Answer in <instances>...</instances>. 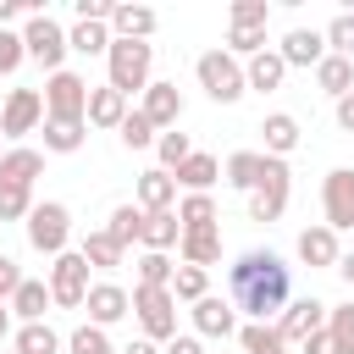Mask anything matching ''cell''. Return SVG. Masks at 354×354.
I'll return each mask as SVG.
<instances>
[{
	"label": "cell",
	"mask_w": 354,
	"mask_h": 354,
	"mask_svg": "<svg viewBox=\"0 0 354 354\" xmlns=\"http://www.w3.org/2000/svg\"><path fill=\"white\" fill-rule=\"evenodd\" d=\"M227 299L249 315V321H277L293 299V266L277 254V249H243L232 266H227Z\"/></svg>",
	"instance_id": "cell-1"
},
{
	"label": "cell",
	"mask_w": 354,
	"mask_h": 354,
	"mask_svg": "<svg viewBox=\"0 0 354 354\" xmlns=\"http://www.w3.org/2000/svg\"><path fill=\"white\" fill-rule=\"evenodd\" d=\"M149 66H155V44L149 39H116L111 55H105V72H111L116 94H144L149 88Z\"/></svg>",
	"instance_id": "cell-2"
},
{
	"label": "cell",
	"mask_w": 354,
	"mask_h": 354,
	"mask_svg": "<svg viewBox=\"0 0 354 354\" xmlns=\"http://www.w3.org/2000/svg\"><path fill=\"white\" fill-rule=\"evenodd\" d=\"M194 77H199V88H205L216 105H238V100L249 94L243 61H238V55H227V50H205V55L194 61Z\"/></svg>",
	"instance_id": "cell-3"
},
{
	"label": "cell",
	"mask_w": 354,
	"mask_h": 354,
	"mask_svg": "<svg viewBox=\"0 0 354 354\" xmlns=\"http://www.w3.org/2000/svg\"><path fill=\"white\" fill-rule=\"evenodd\" d=\"M22 44H28V61H39L44 72H66V55H72V44H66V28H61L50 11L22 22Z\"/></svg>",
	"instance_id": "cell-4"
},
{
	"label": "cell",
	"mask_w": 354,
	"mask_h": 354,
	"mask_svg": "<svg viewBox=\"0 0 354 354\" xmlns=\"http://www.w3.org/2000/svg\"><path fill=\"white\" fill-rule=\"evenodd\" d=\"M28 227V243L39 249V254H66V243H72V210L61 205V199H44V205H33V216L22 221Z\"/></svg>",
	"instance_id": "cell-5"
},
{
	"label": "cell",
	"mask_w": 354,
	"mask_h": 354,
	"mask_svg": "<svg viewBox=\"0 0 354 354\" xmlns=\"http://www.w3.org/2000/svg\"><path fill=\"white\" fill-rule=\"evenodd\" d=\"M133 315H138L149 343H171L177 337V293L171 288H133Z\"/></svg>",
	"instance_id": "cell-6"
},
{
	"label": "cell",
	"mask_w": 354,
	"mask_h": 354,
	"mask_svg": "<svg viewBox=\"0 0 354 354\" xmlns=\"http://www.w3.org/2000/svg\"><path fill=\"white\" fill-rule=\"evenodd\" d=\"M288 194H293V171H288V160L266 155L260 188L249 194V221H282V210H288Z\"/></svg>",
	"instance_id": "cell-7"
},
{
	"label": "cell",
	"mask_w": 354,
	"mask_h": 354,
	"mask_svg": "<svg viewBox=\"0 0 354 354\" xmlns=\"http://www.w3.org/2000/svg\"><path fill=\"white\" fill-rule=\"evenodd\" d=\"M88 77L83 72H50L44 77V116H72V122H88Z\"/></svg>",
	"instance_id": "cell-8"
},
{
	"label": "cell",
	"mask_w": 354,
	"mask_h": 354,
	"mask_svg": "<svg viewBox=\"0 0 354 354\" xmlns=\"http://www.w3.org/2000/svg\"><path fill=\"white\" fill-rule=\"evenodd\" d=\"M88 260L77 254V249H66V254H55L50 260V299L61 304V310H83V299H88Z\"/></svg>",
	"instance_id": "cell-9"
},
{
	"label": "cell",
	"mask_w": 354,
	"mask_h": 354,
	"mask_svg": "<svg viewBox=\"0 0 354 354\" xmlns=\"http://www.w3.org/2000/svg\"><path fill=\"white\" fill-rule=\"evenodd\" d=\"M321 205H326V227L348 232L354 227V166H332L321 183Z\"/></svg>",
	"instance_id": "cell-10"
},
{
	"label": "cell",
	"mask_w": 354,
	"mask_h": 354,
	"mask_svg": "<svg viewBox=\"0 0 354 354\" xmlns=\"http://www.w3.org/2000/svg\"><path fill=\"white\" fill-rule=\"evenodd\" d=\"M33 127H44V94L39 88H11L6 94V111H0V133L6 138H22Z\"/></svg>",
	"instance_id": "cell-11"
},
{
	"label": "cell",
	"mask_w": 354,
	"mask_h": 354,
	"mask_svg": "<svg viewBox=\"0 0 354 354\" xmlns=\"http://www.w3.org/2000/svg\"><path fill=\"white\" fill-rule=\"evenodd\" d=\"M188 315H194V337H221V343H227V337H238V304H232V299L205 293Z\"/></svg>",
	"instance_id": "cell-12"
},
{
	"label": "cell",
	"mask_w": 354,
	"mask_h": 354,
	"mask_svg": "<svg viewBox=\"0 0 354 354\" xmlns=\"http://www.w3.org/2000/svg\"><path fill=\"white\" fill-rule=\"evenodd\" d=\"M326 310L332 304H321V299H288V310L277 315V332L288 337V348L304 343L310 332H326Z\"/></svg>",
	"instance_id": "cell-13"
},
{
	"label": "cell",
	"mask_w": 354,
	"mask_h": 354,
	"mask_svg": "<svg viewBox=\"0 0 354 354\" xmlns=\"http://www.w3.org/2000/svg\"><path fill=\"white\" fill-rule=\"evenodd\" d=\"M293 249H299V260H304L310 271H326V266L337 271V260H343V249H337V232H332L326 221H315V227H304Z\"/></svg>",
	"instance_id": "cell-14"
},
{
	"label": "cell",
	"mask_w": 354,
	"mask_h": 354,
	"mask_svg": "<svg viewBox=\"0 0 354 354\" xmlns=\"http://www.w3.org/2000/svg\"><path fill=\"white\" fill-rule=\"evenodd\" d=\"M83 310H88V326H111V321H122L133 310V293L122 282H94L88 299H83Z\"/></svg>",
	"instance_id": "cell-15"
},
{
	"label": "cell",
	"mask_w": 354,
	"mask_h": 354,
	"mask_svg": "<svg viewBox=\"0 0 354 354\" xmlns=\"http://www.w3.org/2000/svg\"><path fill=\"white\" fill-rule=\"evenodd\" d=\"M277 55L288 61V66H321L326 61V33H315V28H288L282 33V44H277Z\"/></svg>",
	"instance_id": "cell-16"
},
{
	"label": "cell",
	"mask_w": 354,
	"mask_h": 354,
	"mask_svg": "<svg viewBox=\"0 0 354 354\" xmlns=\"http://www.w3.org/2000/svg\"><path fill=\"white\" fill-rule=\"evenodd\" d=\"M138 111L155 122V133H171V127L183 122V94H177V83H149Z\"/></svg>",
	"instance_id": "cell-17"
},
{
	"label": "cell",
	"mask_w": 354,
	"mask_h": 354,
	"mask_svg": "<svg viewBox=\"0 0 354 354\" xmlns=\"http://www.w3.org/2000/svg\"><path fill=\"white\" fill-rule=\"evenodd\" d=\"M33 177H44V149L11 144V149L0 155V183H11V188H33Z\"/></svg>",
	"instance_id": "cell-18"
},
{
	"label": "cell",
	"mask_w": 354,
	"mask_h": 354,
	"mask_svg": "<svg viewBox=\"0 0 354 354\" xmlns=\"http://www.w3.org/2000/svg\"><path fill=\"white\" fill-rule=\"evenodd\" d=\"M177 254H183V266L210 271V266L221 260V227H188V232H183V243H177Z\"/></svg>",
	"instance_id": "cell-19"
},
{
	"label": "cell",
	"mask_w": 354,
	"mask_h": 354,
	"mask_svg": "<svg viewBox=\"0 0 354 354\" xmlns=\"http://www.w3.org/2000/svg\"><path fill=\"white\" fill-rule=\"evenodd\" d=\"M260 171H266V149H232L227 166H221L227 188H238V194H254L260 188Z\"/></svg>",
	"instance_id": "cell-20"
},
{
	"label": "cell",
	"mask_w": 354,
	"mask_h": 354,
	"mask_svg": "<svg viewBox=\"0 0 354 354\" xmlns=\"http://www.w3.org/2000/svg\"><path fill=\"white\" fill-rule=\"evenodd\" d=\"M260 133H266V155H277V160H288L293 149H299V116H288V111H271L266 122H260Z\"/></svg>",
	"instance_id": "cell-21"
},
{
	"label": "cell",
	"mask_w": 354,
	"mask_h": 354,
	"mask_svg": "<svg viewBox=\"0 0 354 354\" xmlns=\"http://www.w3.org/2000/svg\"><path fill=\"white\" fill-rule=\"evenodd\" d=\"M88 138V122H72V116H44V155H77Z\"/></svg>",
	"instance_id": "cell-22"
},
{
	"label": "cell",
	"mask_w": 354,
	"mask_h": 354,
	"mask_svg": "<svg viewBox=\"0 0 354 354\" xmlns=\"http://www.w3.org/2000/svg\"><path fill=\"white\" fill-rule=\"evenodd\" d=\"M171 177H177V188H183V194H210V183L221 177V160H216V155H205V149H194Z\"/></svg>",
	"instance_id": "cell-23"
},
{
	"label": "cell",
	"mask_w": 354,
	"mask_h": 354,
	"mask_svg": "<svg viewBox=\"0 0 354 354\" xmlns=\"http://www.w3.org/2000/svg\"><path fill=\"white\" fill-rule=\"evenodd\" d=\"M138 243L155 249V254L177 249V243H183V221H177V210H144V238H138Z\"/></svg>",
	"instance_id": "cell-24"
},
{
	"label": "cell",
	"mask_w": 354,
	"mask_h": 354,
	"mask_svg": "<svg viewBox=\"0 0 354 354\" xmlns=\"http://www.w3.org/2000/svg\"><path fill=\"white\" fill-rule=\"evenodd\" d=\"M138 205H144V210H177V177L160 171V166H149V171L138 177Z\"/></svg>",
	"instance_id": "cell-25"
},
{
	"label": "cell",
	"mask_w": 354,
	"mask_h": 354,
	"mask_svg": "<svg viewBox=\"0 0 354 354\" xmlns=\"http://www.w3.org/2000/svg\"><path fill=\"white\" fill-rule=\"evenodd\" d=\"M77 254L88 260V271H116V266L127 260V249H122V243H116V238H111L105 227H94V232H88L83 243H77Z\"/></svg>",
	"instance_id": "cell-26"
},
{
	"label": "cell",
	"mask_w": 354,
	"mask_h": 354,
	"mask_svg": "<svg viewBox=\"0 0 354 354\" xmlns=\"http://www.w3.org/2000/svg\"><path fill=\"white\" fill-rule=\"evenodd\" d=\"M238 354H288V337L277 332V321H243L238 326Z\"/></svg>",
	"instance_id": "cell-27"
},
{
	"label": "cell",
	"mask_w": 354,
	"mask_h": 354,
	"mask_svg": "<svg viewBox=\"0 0 354 354\" xmlns=\"http://www.w3.org/2000/svg\"><path fill=\"white\" fill-rule=\"evenodd\" d=\"M11 348H17V354H61V348H66V337H61L50 321H28V326H17Z\"/></svg>",
	"instance_id": "cell-28"
},
{
	"label": "cell",
	"mask_w": 354,
	"mask_h": 354,
	"mask_svg": "<svg viewBox=\"0 0 354 354\" xmlns=\"http://www.w3.org/2000/svg\"><path fill=\"white\" fill-rule=\"evenodd\" d=\"M127 122V94H116L111 83L88 94V127H122Z\"/></svg>",
	"instance_id": "cell-29"
},
{
	"label": "cell",
	"mask_w": 354,
	"mask_h": 354,
	"mask_svg": "<svg viewBox=\"0 0 354 354\" xmlns=\"http://www.w3.org/2000/svg\"><path fill=\"white\" fill-rule=\"evenodd\" d=\"M50 304H55V299H50V282H33V277L11 293V315H17L22 326H28V321H44V310H50Z\"/></svg>",
	"instance_id": "cell-30"
},
{
	"label": "cell",
	"mask_w": 354,
	"mask_h": 354,
	"mask_svg": "<svg viewBox=\"0 0 354 354\" xmlns=\"http://www.w3.org/2000/svg\"><path fill=\"white\" fill-rule=\"evenodd\" d=\"M155 22H160V17H155L149 6H116V11H111V33H116V39H149Z\"/></svg>",
	"instance_id": "cell-31"
},
{
	"label": "cell",
	"mask_w": 354,
	"mask_h": 354,
	"mask_svg": "<svg viewBox=\"0 0 354 354\" xmlns=\"http://www.w3.org/2000/svg\"><path fill=\"white\" fill-rule=\"evenodd\" d=\"M66 44H72L77 55H111V44H116V33H111V22H72V33H66Z\"/></svg>",
	"instance_id": "cell-32"
},
{
	"label": "cell",
	"mask_w": 354,
	"mask_h": 354,
	"mask_svg": "<svg viewBox=\"0 0 354 354\" xmlns=\"http://www.w3.org/2000/svg\"><path fill=\"white\" fill-rule=\"evenodd\" d=\"M243 77H249V88H260V94H271V88H282V77H288V61L277 55V50H260L249 66H243Z\"/></svg>",
	"instance_id": "cell-33"
},
{
	"label": "cell",
	"mask_w": 354,
	"mask_h": 354,
	"mask_svg": "<svg viewBox=\"0 0 354 354\" xmlns=\"http://www.w3.org/2000/svg\"><path fill=\"white\" fill-rule=\"evenodd\" d=\"M315 83H321V88H326L332 100L354 94V61H348V55H332V50H326V61L315 66Z\"/></svg>",
	"instance_id": "cell-34"
},
{
	"label": "cell",
	"mask_w": 354,
	"mask_h": 354,
	"mask_svg": "<svg viewBox=\"0 0 354 354\" xmlns=\"http://www.w3.org/2000/svg\"><path fill=\"white\" fill-rule=\"evenodd\" d=\"M105 232H111L122 249H133V243L144 238V205H138V199H133V205H116L111 221H105Z\"/></svg>",
	"instance_id": "cell-35"
},
{
	"label": "cell",
	"mask_w": 354,
	"mask_h": 354,
	"mask_svg": "<svg viewBox=\"0 0 354 354\" xmlns=\"http://www.w3.org/2000/svg\"><path fill=\"white\" fill-rule=\"evenodd\" d=\"M177 221H183V232H188V227H216L221 210H216L210 194H183V199H177Z\"/></svg>",
	"instance_id": "cell-36"
},
{
	"label": "cell",
	"mask_w": 354,
	"mask_h": 354,
	"mask_svg": "<svg viewBox=\"0 0 354 354\" xmlns=\"http://www.w3.org/2000/svg\"><path fill=\"white\" fill-rule=\"evenodd\" d=\"M171 277H177L171 254H155V249L138 254V288H171Z\"/></svg>",
	"instance_id": "cell-37"
},
{
	"label": "cell",
	"mask_w": 354,
	"mask_h": 354,
	"mask_svg": "<svg viewBox=\"0 0 354 354\" xmlns=\"http://www.w3.org/2000/svg\"><path fill=\"white\" fill-rule=\"evenodd\" d=\"M66 354H122L111 337H105V326H72V337H66Z\"/></svg>",
	"instance_id": "cell-38"
},
{
	"label": "cell",
	"mask_w": 354,
	"mask_h": 354,
	"mask_svg": "<svg viewBox=\"0 0 354 354\" xmlns=\"http://www.w3.org/2000/svg\"><path fill=\"white\" fill-rule=\"evenodd\" d=\"M171 293H177L183 304H199V299L210 293V271H199V266H177V277H171Z\"/></svg>",
	"instance_id": "cell-39"
},
{
	"label": "cell",
	"mask_w": 354,
	"mask_h": 354,
	"mask_svg": "<svg viewBox=\"0 0 354 354\" xmlns=\"http://www.w3.org/2000/svg\"><path fill=\"white\" fill-rule=\"evenodd\" d=\"M326 332H332L337 354H354V299H348V304H332V310H326Z\"/></svg>",
	"instance_id": "cell-40"
},
{
	"label": "cell",
	"mask_w": 354,
	"mask_h": 354,
	"mask_svg": "<svg viewBox=\"0 0 354 354\" xmlns=\"http://www.w3.org/2000/svg\"><path fill=\"white\" fill-rule=\"evenodd\" d=\"M155 155H160V171H177V166L194 155V144H188V133H177V127H171V133H160V138H155Z\"/></svg>",
	"instance_id": "cell-41"
},
{
	"label": "cell",
	"mask_w": 354,
	"mask_h": 354,
	"mask_svg": "<svg viewBox=\"0 0 354 354\" xmlns=\"http://www.w3.org/2000/svg\"><path fill=\"white\" fill-rule=\"evenodd\" d=\"M33 188H11V183H0V221H28L33 216Z\"/></svg>",
	"instance_id": "cell-42"
},
{
	"label": "cell",
	"mask_w": 354,
	"mask_h": 354,
	"mask_svg": "<svg viewBox=\"0 0 354 354\" xmlns=\"http://www.w3.org/2000/svg\"><path fill=\"white\" fill-rule=\"evenodd\" d=\"M260 50H266V28H227V55L254 61Z\"/></svg>",
	"instance_id": "cell-43"
},
{
	"label": "cell",
	"mask_w": 354,
	"mask_h": 354,
	"mask_svg": "<svg viewBox=\"0 0 354 354\" xmlns=\"http://www.w3.org/2000/svg\"><path fill=\"white\" fill-rule=\"evenodd\" d=\"M116 133H122V144H127V149H149V144L160 138V133H155V122H149L144 111H127V122H122Z\"/></svg>",
	"instance_id": "cell-44"
},
{
	"label": "cell",
	"mask_w": 354,
	"mask_h": 354,
	"mask_svg": "<svg viewBox=\"0 0 354 354\" xmlns=\"http://www.w3.org/2000/svg\"><path fill=\"white\" fill-rule=\"evenodd\" d=\"M326 50L354 61V11H337V17L326 22Z\"/></svg>",
	"instance_id": "cell-45"
},
{
	"label": "cell",
	"mask_w": 354,
	"mask_h": 354,
	"mask_svg": "<svg viewBox=\"0 0 354 354\" xmlns=\"http://www.w3.org/2000/svg\"><path fill=\"white\" fill-rule=\"evenodd\" d=\"M22 61H28V44H22V33H17V28H0V77H11Z\"/></svg>",
	"instance_id": "cell-46"
},
{
	"label": "cell",
	"mask_w": 354,
	"mask_h": 354,
	"mask_svg": "<svg viewBox=\"0 0 354 354\" xmlns=\"http://www.w3.org/2000/svg\"><path fill=\"white\" fill-rule=\"evenodd\" d=\"M266 22H271L266 0H232V28H266Z\"/></svg>",
	"instance_id": "cell-47"
},
{
	"label": "cell",
	"mask_w": 354,
	"mask_h": 354,
	"mask_svg": "<svg viewBox=\"0 0 354 354\" xmlns=\"http://www.w3.org/2000/svg\"><path fill=\"white\" fill-rule=\"evenodd\" d=\"M111 11H116L111 0H72V17L77 22H111Z\"/></svg>",
	"instance_id": "cell-48"
},
{
	"label": "cell",
	"mask_w": 354,
	"mask_h": 354,
	"mask_svg": "<svg viewBox=\"0 0 354 354\" xmlns=\"http://www.w3.org/2000/svg\"><path fill=\"white\" fill-rule=\"evenodd\" d=\"M22 282H28V277L17 271V260H11V254H0V304H11V293H17Z\"/></svg>",
	"instance_id": "cell-49"
},
{
	"label": "cell",
	"mask_w": 354,
	"mask_h": 354,
	"mask_svg": "<svg viewBox=\"0 0 354 354\" xmlns=\"http://www.w3.org/2000/svg\"><path fill=\"white\" fill-rule=\"evenodd\" d=\"M299 354H337V343H332V332H310L299 343Z\"/></svg>",
	"instance_id": "cell-50"
},
{
	"label": "cell",
	"mask_w": 354,
	"mask_h": 354,
	"mask_svg": "<svg viewBox=\"0 0 354 354\" xmlns=\"http://www.w3.org/2000/svg\"><path fill=\"white\" fill-rule=\"evenodd\" d=\"M160 354H205V343H199L194 332H177V337H171V343H166Z\"/></svg>",
	"instance_id": "cell-51"
},
{
	"label": "cell",
	"mask_w": 354,
	"mask_h": 354,
	"mask_svg": "<svg viewBox=\"0 0 354 354\" xmlns=\"http://www.w3.org/2000/svg\"><path fill=\"white\" fill-rule=\"evenodd\" d=\"M337 127H343V133H354V94H343V100H337Z\"/></svg>",
	"instance_id": "cell-52"
},
{
	"label": "cell",
	"mask_w": 354,
	"mask_h": 354,
	"mask_svg": "<svg viewBox=\"0 0 354 354\" xmlns=\"http://www.w3.org/2000/svg\"><path fill=\"white\" fill-rule=\"evenodd\" d=\"M122 354H160V343H149V337H133Z\"/></svg>",
	"instance_id": "cell-53"
},
{
	"label": "cell",
	"mask_w": 354,
	"mask_h": 354,
	"mask_svg": "<svg viewBox=\"0 0 354 354\" xmlns=\"http://www.w3.org/2000/svg\"><path fill=\"white\" fill-rule=\"evenodd\" d=\"M337 277H343V282H348V288H354V249H348V254H343V260H337Z\"/></svg>",
	"instance_id": "cell-54"
},
{
	"label": "cell",
	"mask_w": 354,
	"mask_h": 354,
	"mask_svg": "<svg viewBox=\"0 0 354 354\" xmlns=\"http://www.w3.org/2000/svg\"><path fill=\"white\" fill-rule=\"evenodd\" d=\"M6 337H17V332H11V304H0V343H6Z\"/></svg>",
	"instance_id": "cell-55"
},
{
	"label": "cell",
	"mask_w": 354,
	"mask_h": 354,
	"mask_svg": "<svg viewBox=\"0 0 354 354\" xmlns=\"http://www.w3.org/2000/svg\"><path fill=\"white\" fill-rule=\"evenodd\" d=\"M0 144H6V133H0ZM0 155H6V149H0Z\"/></svg>",
	"instance_id": "cell-56"
},
{
	"label": "cell",
	"mask_w": 354,
	"mask_h": 354,
	"mask_svg": "<svg viewBox=\"0 0 354 354\" xmlns=\"http://www.w3.org/2000/svg\"><path fill=\"white\" fill-rule=\"evenodd\" d=\"M0 354H17V348H0Z\"/></svg>",
	"instance_id": "cell-57"
}]
</instances>
